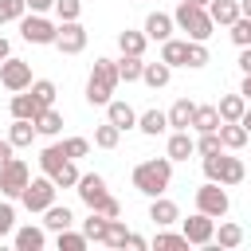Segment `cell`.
Returning <instances> with one entry per match:
<instances>
[{"label": "cell", "mask_w": 251, "mask_h": 251, "mask_svg": "<svg viewBox=\"0 0 251 251\" xmlns=\"http://www.w3.org/2000/svg\"><path fill=\"white\" fill-rule=\"evenodd\" d=\"M173 184V161L169 157H149V161H141L137 169H133V188L141 192V196H165V188Z\"/></svg>", "instance_id": "6da1fadb"}, {"label": "cell", "mask_w": 251, "mask_h": 251, "mask_svg": "<svg viewBox=\"0 0 251 251\" xmlns=\"http://www.w3.org/2000/svg\"><path fill=\"white\" fill-rule=\"evenodd\" d=\"M118 63L114 59H94V67H90V78H86V102L90 106H106L110 98H114V90H118Z\"/></svg>", "instance_id": "7a4b0ae2"}, {"label": "cell", "mask_w": 251, "mask_h": 251, "mask_svg": "<svg viewBox=\"0 0 251 251\" xmlns=\"http://www.w3.org/2000/svg\"><path fill=\"white\" fill-rule=\"evenodd\" d=\"M173 20H176V27L188 35V39H200V43H208L212 39V31H216V20L208 16V8H200V4H176V12H173Z\"/></svg>", "instance_id": "3957f363"}, {"label": "cell", "mask_w": 251, "mask_h": 251, "mask_svg": "<svg viewBox=\"0 0 251 251\" xmlns=\"http://www.w3.org/2000/svg\"><path fill=\"white\" fill-rule=\"evenodd\" d=\"M200 165H204V176L216 180V184H224V188H235L247 176V165L239 157H224V149L212 153V157H200Z\"/></svg>", "instance_id": "277c9868"}, {"label": "cell", "mask_w": 251, "mask_h": 251, "mask_svg": "<svg viewBox=\"0 0 251 251\" xmlns=\"http://www.w3.org/2000/svg\"><path fill=\"white\" fill-rule=\"evenodd\" d=\"M55 192H59V184L43 173V176H31V180H27V188L20 192V204H24L27 212H47V208L55 204Z\"/></svg>", "instance_id": "5b68a950"}, {"label": "cell", "mask_w": 251, "mask_h": 251, "mask_svg": "<svg viewBox=\"0 0 251 251\" xmlns=\"http://www.w3.org/2000/svg\"><path fill=\"white\" fill-rule=\"evenodd\" d=\"M20 35L24 43H35V47H55V35H59V24H51L43 12H31L20 20Z\"/></svg>", "instance_id": "8992f818"}, {"label": "cell", "mask_w": 251, "mask_h": 251, "mask_svg": "<svg viewBox=\"0 0 251 251\" xmlns=\"http://www.w3.org/2000/svg\"><path fill=\"white\" fill-rule=\"evenodd\" d=\"M196 208H200V212H208V216H216V220H224V216H227V208H231L227 188H224V184H216V180H204V184L196 188Z\"/></svg>", "instance_id": "52a82bcc"}, {"label": "cell", "mask_w": 251, "mask_h": 251, "mask_svg": "<svg viewBox=\"0 0 251 251\" xmlns=\"http://www.w3.org/2000/svg\"><path fill=\"white\" fill-rule=\"evenodd\" d=\"M180 231L188 235V243L192 247H208L212 239H216V216H208V212H192L188 220H180Z\"/></svg>", "instance_id": "ba28073f"}, {"label": "cell", "mask_w": 251, "mask_h": 251, "mask_svg": "<svg viewBox=\"0 0 251 251\" xmlns=\"http://www.w3.org/2000/svg\"><path fill=\"white\" fill-rule=\"evenodd\" d=\"M27 180H31V173H27V161L12 157L8 165H0V192H4L8 200H20V192L27 188Z\"/></svg>", "instance_id": "9c48e42d"}, {"label": "cell", "mask_w": 251, "mask_h": 251, "mask_svg": "<svg viewBox=\"0 0 251 251\" xmlns=\"http://www.w3.org/2000/svg\"><path fill=\"white\" fill-rule=\"evenodd\" d=\"M35 78H31V63H24V59H16V55H8L4 63H0V86L4 90H27Z\"/></svg>", "instance_id": "30bf717a"}, {"label": "cell", "mask_w": 251, "mask_h": 251, "mask_svg": "<svg viewBox=\"0 0 251 251\" xmlns=\"http://www.w3.org/2000/svg\"><path fill=\"white\" fill-rule=\"evenodd\" d=\"M86 27L78 24V20H59V35H55V47L63 51V55H78V51H86Z\"/></svg>", "instance_id": "8fae6325"}, {"label": "cell", "mask_w": 251, "mask_h": 251, "mask_svg": "<svg viewBox=\"0 0 251 251\" xmlns=\"http://www.w3.org/2000/svg\"><path fill=\"white\" fill-rule=\"evenodd\" d=\"M75 192H78V200H82L86 208H98V204L110 196L106 176H98V173H82V176H78V184H75Z\"/></svg>", "instance_id": "7c38bea8"}, {"label": "cell", "mask_w": 251, "mask_h": 251, "mask_svg": "<svg viewBox=\"0 0 251 251\" xmlns=\"http://www.w3.org/2000/svg\"><path fill=\"white\" fill-rule=\"evenodd\" d=\"M141 31H145L153 43H165V39H173V31H176V20H173L169 12H149Z\"/></svg>", "instance_id": "4fadbf2b"}, {"label": "cell", "mask_w": 251, "mask_h": 251, "mask_svg": "<svg viewBox=\"0 0 251 251\" xmlns=\"http://www.w3.org/2000/svg\"><path fill=\"white\" fill-rule=\"evenodd\" d=\"M106 122H114L122 133H126V129H137V110H133L129 102H122V98H110V102H106Z\"/></svg>", "instance_id": "5bb4252c"}, {"label": "cell", "mask_w": 251, "mask_h": 251, "mask_svg": "<svg viewBox=\"0 0 251 251\" xmlns=\"http://www.w3.org/2000/svg\"><path fill=\"white\" fill-rule=\"evenodd\" d=\"M192 153H196V137L188 129H173L169 133V145H165V157L169 161H188Z\"/></svg>", "instance_id": "9a60e30c"}, {"label": "cell", "mask_w": 251, "mask_h": 251, "mask_svg": "<svg viewBox=\"0 0 251 251\" xmlns=\"http://www.w3.org/2000/svg\"><path fill=\"white\" fill-rule=\"evenodd\" d=\"M149 220H153L157 227H173V224H180V208H176L169 196H153V204H149Z\"/></svg>", "instance_id": "2e32d148"}, {"label": "cell", "mask_w": 251, "mask_h": 251, "mask_svg": "<svg viewBox=\"0 0 251 251\" xmlns=\"http://www.w3.org/2000/svg\"><path fill=\"white\" fill-rule=\"evenodd\" d=\"M12 243H16V251H43V247H47V227H35V224L16 227Z\"/></svg>", "instance_id": "e0dca14e"}, {"label": "cell", "mask_w": 251, "mask_h": 251, "mask_svg": "<svg viewBox=\"0 0 251 251\" xmlns=\"http://www.w3.org/2000/svg\"><path fill=\"white\" fill-rule=\"evenodd\" d=\"M35 137H39V129H35L31 118H12V126H8V141H12L16 149H27Z\"/></svg>", "instance_id": "ac0fdd59"}, {"label": "cell", "mask_w": 251, "mask_h": 251, "mask_svg": "<svg viewBox=\"0 0 251 251\" xmlns=\"http://www.w3.org/2000/svg\"><path fill=\"white\" fill-rule=\"evenodd\" d=\"M192 114H196V102L192 98H176L169 106V129H192Z\"/></svg>", "instance_id": "d6986e66"}, {"label": "cell", "mask_w": 251, "mask_h": 251, "mask_svg": "<svg viewBox=\"0 0 251 251\" xmlns=\"http://www.w3.org/2000/svg\"><path fill=\"white\" fill-rule=\"evenodd\" d=\"M208 16L216 20V27H231L243 12H239V0H212L208 4Z\"/></svg>", "instance_id": "ffe728a7"}, {"label": "cell", "mask_w": 251, "mask_h": 251, "mask_svg": "<svg viewBox=\"0 0 251 251\" xmlns=\"http://www.w3.org/2000/svg\"><path fill=\"white\" fill-rule=\"evenodd\" d=\"M169 78H173V67H169L165 59H157V63H145V71H141V82H145L149 90H161V86H169Z\"/></svg>", "instance_id": "44dd1931"}, {"label": "cell", "mask_w": 251, "mask_h": 251, "mask_svg": "<svg viewBox=\"0 0 251 251\" xmlns=\"http://www.w3.org/2000/svg\"><path fill=\"white\" fill-rule=\"evenodd\" d=\"M216 110H220V122H239L243 114H247V98L235 90V94H224L220 102H216Z\"/></svg>", "instance_id": "7402d4cb"}, {"label": "cell", "mask_w": 251, "mask_h": 251, "mask_svg": "<svg viewBox=\"0 0 251 251\" xmlns=\"http://www.w3.org/2000/svg\"><path fill=\"white\" fill-rule=\"evenodd\" d=\"M137 129H141L145 137L165 133V129H169V110H145V114H137Z\"/></svg>", "instance_id": "603a6c76"}, {"label": "cell", "mask_w": 251, "mask_h": 251, "mask_svg": "<svg viewBox=\"0 0 251 251\" xmlns=\"http://www.w3.org/2000/svg\"><path fill=\"white\" fill-rule=\"evenodd\" d=\"M220 141H224V149H243L251 141V133L243 129V122H220Z\"/></svg>", "instance_id": "cb8c5ba5"}, {"label": "cell", "mask_w": 251, "mask_h": 251, "mask_svg": "<svg viewBox=\"0 0 251 251\" xmlns=\"http://www.w3.org/2000/svg\"><path fill=\"white\" fill-rule=\"evenodd\" d=\"M71 224H75V212H71L67 204H51V208L43 212V227H47V231H67Z\"/></svg>", "instance_id": "d4e9b609"}, {"label": "cell", "mask_w": 251, "mask_h": 251, "mask_svg": "<svg viewBox=\"0 0 251 251\" xmlns=\"http://www.w3.org/2000/svg\"><path fill=\"white\" fill-rule=\"evenodd\" d=\"M114 63H118V78H122V82H141L145 55H122V59H114Z\"/></svg>", "instance_id": "484cf974"}, {"label": "cell", "mask_w": 251, "mask_h": 251, "mask_svg": "<svg viewBox=\"0 0 251 251\" xmlns=\"http://www.w3.org/2000/svg\"><path fill=\"white\" fill-rule=\"evenodd\" d=\"M31 122H35V129H39V137H55V133L63 129V114H59L55 106H47V110H39V114H35Z\"/></svg>", "instance_id": "4316f807"}, {"label": "cell", "mask_w": 251, "mask_h": 251, "mask_svg": "<svg viewBox=\"0 0 251 251\" xmlns=\"http://www.w3.org/2000/svg\"><path fill=\"white\" fill-rule=\"evenodd\" d=\"M161 59L169 63V67H184V59H188V39H165L161 43Z\"/></svg>", "instance_id": "83f0119b"}, {"label": "cell", "mask_w": 251, "mask_h": 251, "mask_svg": "<svg viewBox=\"0 0 251 251\" xmlns=\"http://www.w3.org/2000/svg\"><path fill=\"white\" fill-rule=\"evenodd\" d=\"M212 243H220L224 251H235V247L243 243V227H239V224H231V220H224V224L216 227V239H212Z\"/></svg>", "instance_id": "f1b7e54d"}, {"label": "cell", "mask_w": 251, "mask_h": 251, "mask_svg": "<svg viewBox=\"0 0 251 251\" xmlns=\"http://www.w3.org/2000/svg\"><path fill=\"white\" fill-rule=\"evenodd\" d=\"M118 47H122V55H145V47H149V35L145 31H122L118 35Z\"/></svg>", "instance_id": "f546056e"}, {"label": "cell", "mask_w": 251, "mask_h": 251, "mask_svg": "<svg viewBox=\"0 0 251 251\" xmlns=\"http://www.w3.org/2000/svg\"><path fill=\"white\" fill-rule=\"evenodd\" d=\"M8 110H12V118H35V114H39V102L31 98V90H16Z\"/></svg>", "instance_id": "4dcf8cb0"}, {"label": "cell", "mask_w": 251, "mask_h": 251, "mask_svg": "<svg viewBox=\"0 0 251 251\" xmlns=\"http://www.w3.org/2000/svg\"><path fill=\"white\" fill-rule=\"evenodd\" d=\"M192 129H196V133H212V129H220V110H216V106H196V114H192Z\"/></svg>", "instance_id": "1f68e13d"}, {"label": "cell", "mask_w": 251, "mask_h": 251, "mask_svg": "<svg viewBox=\"0 0 251 251\" xmlns=\"http://www.w3.org/2000/svg\"><path fill=\"white\" fill-rule=\"evenodd\" d=\"M102 243H106V247H129V227H126V220L110 216V224H106V235H102Z\"/></svg>", "instance_id": "d6a6232c"}, {"label": "cell", "mask_w": 251, "mask_h": 251, "mask_svg": "<svg viewBox=\"0 0 251 251\" xmlns=\"http://www.w3.org/2000/svg\"><path fill=\"white\" fill-rule=\"evenodd\" d=\"M27 90H31V98L39 102V110H47V106H55V94H59V86H55L51 78H35V82H31Z\"/></svg>", "instance_id": "836d02e7"}, {"label": "cell", "mask_w": 251, "mask_h": 251, "mask_svg": "<svg viewBox=\"0 0 251 251\" xmlns=\"http://www.w3.org/2000/svg\"><path fill=\"white\" fill-rule=\"evenodd\" d=\"M67 161H71V157L63 153V145H47V149L39 153V169H43L47 176H51V173H59V169H63Z\"/></svg>", "instance_id": "e575fe53"}, {"label": "cell", "mask_w": 251, "mask_h": 251, "mask_svg": "<svg viewBox=\"0 0 251 251\" xmlns=\"http://www.w3.org/2000/svg\"><path fill=\"white\" fill-rule=\"evenodd\" d=\"M106 224H110V216H102V212H94V208H90V216L82 220V235H86L90 243H102V235H106Z\"/></svg>", "instance_id": "d590c367"}, {"label": "cell", "mask_w": 251, "mask_h": 251, "mask_svg": "<svg viewBox=\"0 0 251 251\" xmlns=\"http://www.w3.org/2000/svg\"><path fill=\"white\" fill-rule=\"evenodd\" d=\"M118 141H122V129H118L114 122H102V126L94 129V145H98V149H118Z\"/></svg>", "instance_id": "8d00e7d4"}, {"label": "cell", "mask_w": 251, "mask_h": 251, "mask_svg": "<svg viewBox=\"0 0 251 251\" xmlns=\"http://www.w3.org/2000/svg\"><path fill=\"white\" fill-rule=\"evenodd\" d=\"M86 243H90V239H86L82 231H71V227H67V231H55V247H59V251H86Z\"/></svg>", "instance_id": "74e56055"}, {"label": "cell", "mask_w": 251, "mask_h": 251, "mask_svg": "<svg viewBox=\"0 0 251 251\" xmlns=\"http://www.w3.org/2000/svg\"><path fill=\"white\" fill-rule=\"evenodd\" d=\"M149 247L169 251V247H192V243H188V235H184V231H169V227H161V231L153 235V243H149Z\"/></svg>", "instance_id": "f35d334b"}, {"label": "cell", "mask_w": 251, "mask_h": 251, "mask_svg": "<svg viewBox=\"0 0 251 251\" xmlns=\"http://www.w3.org/2000/svg\"><path fill=\"white\" fill-rule=\"evenodd\" d=\"M27 16V0H0V27L4 24H20Z\"/></svg>", "instance_id": "ab89813d"}, {"label": "cell", "mask_w": 251, "mask_h": 251, "mask_svg": "<svg viewBox=\"0 0 251 251\" xmlns=\"http://www.w3.org/2000/svg\"><path fill=\"white\" fill-rule=\"evenodd\" d=\"M208 59H212L208 47H204L200 39H188V59H184V67H188V71H200V67H208Z\"/></svg>", "instance_id": "60d3db41"}, {"label": "cell", "mask_w": 251, "mask_h": 251, "mask_svg": "<svg viewBox=\"0 0 251 251\" xmlns=\"http://www.w3.org/2000/svg\"><path fill=\"white\" fill-rule=\"evenodd\" d=\"M220 149H224L220 129H212V133H200V137H196V157H212V153H220Z\"/></svg>", "instance_id": "b9f144b4"}, {"label": "cell", "mask_w": 251, "mask_h": 251, "mask_svg": "<svg viewBox=\"0 0 251 251\" xmlns=\"http://www.w3.org/2000/svg\"><path fill=\"white\" fill-rule=\"evenodd\" d=\"M227 35H231V43H235V47H251V20H247V16H239V20L227 27Z\"/></svg>", "instance_id": "7bdbcfd3"}, {"label": "cell", "mask_w": 251, "mask_h": 251, "mask_svg": "<svg viewBox=\"0 0 251 251\" xmlns=\"http://www.w3.org/2000/svg\"><path fill=\"white\" fill-rule=\"evenodd\" d=\"M78 176H82V173H78V165H75V161H67L59 173H51V180H55L59 188H75V184H78Z\"/></svg>", "instance_id": "ee69618b"}, {"label": "cell", "mask_w": 251, "mask_h": 251, "mask_svg": "<svg viewBox=\"0 0 251 251\" xmlns=\"http://www.w3.org/2000/svg\"><path fill=\"white\" fill-rule=\"evenodd\" d=\"M63 153H67L71 161H82V157L90 153V141H86V137H67V141H63Z\"/></svg>", "instance_id": "f6af8a7d"}, {"label": "cell", "mask_w": 251, "mask_h": 251, "mask_svg": "<svg viewBox=\"0 0 251 251\" xmlns=\"http://www.w3.org/2000/svg\"><path fill=\"white\" fill-rule=\"evenodd\" d=\"M55 16L59 20H78L82 16V0H55Z\"/></svg>", "instance_id": "bcb514c9"}, {"label": "cell", "mask_w": 251, "mask_h": 251, "mask_svg": "<svg viewBox=\"0 0 251 251\" xmlns=\"http://www.w3.org/2000/svg\"><path fill=\"white\" fill-rule=\"evenodd\" d=\"M8 231H16V208L8 200H0V235H8Z\"/></svg>", "instance_id": "7dc6e473"}, {"label": "cell", "mask_w": 251, "mask_h": 251, "mask_svg": "<svg viewBox=\"0 0 251 251\" xmlns=\"http://www.w3.org/2000/svg\"><path fill=\"white\" fill-rule=\"evenodd\" d=\"M94 212H102V216H122V204H118L114 196H106V200H102V204H98Z\"/></svg>", "instance_id": "c3c4849f"}, {"label": "cell", "mask_w": 251, "mask_h": 251, "mask_svg": "<svg viewBox=\"0 0 251 251\" xmlns=\"http://www.w3.org/2000/svg\"><path fill=\"white\" fill-rule=\"evenodd\" d=\"M27 12H55V0H27Z\"/></svg>", "instance_id": "681fc988"}, {"label": "cell", "mask_w": 251, "mask_h": 251, "mask_svg": "<svg viewBox=\"0 0 251 251\" xmlns=\"http://www.w3.org/2000/svg\"><path fill=\"white\" fill-rule=\"evenodd\" d=\"M239 71L251 75V47H239Z\"/></svg>", "instance_id": "f907efd6"}, {"label": "cell", "mask_w": 251, "mask_h": 251, "mask_svg": "<svg viewBox=\"0 0 251 251\" xmlns=\"http://www.w3.org/2000/svg\"><path fill=\"white\" fill-rule=\"evenodd\" d=\"M12 149H16V145H12L8 137H0V165H8V161H12Z\"/></svg>", "instance_id": "816d5d0a"}, {"label": "cell", "mask_w": 251, "mask_h": 251, "mask_svg": "<svg viewBox=\"0 0 251 251\" xmlns=\"http://www.w3.org/2000/svg\"><path fill=\"white\" fill-rule=\"evenodd\" d=\"M129 247H133V251H145V247H149V239H145V235H137V231H129Z\"/></svg>", "instance_id": "f5cc1de1"}, {"label": "cell", "mask_w": 251, "mask_h": 251, "mask_svg": "<svg viewBox=\"0 0 251 251\" xmlns=\"http://www.w3.org/2000/svg\"><path fill=\"white\" fill-rule=\"evenodd\" d=\"M239 94L251 102V75H243V82H239Z\"/></svg>", "instance_id": "db71d44e"}, {"label": "cell", "mask_w": 251, "mask_h": 251, "mask_svg": "<svg viewBox=\"0 0 251 251\" xmlns=\"http://www.w3.org/2000/svg\"><path fill=\"white\" fill-rule=\"evenodd\" d=\"M8 55H12V43H8V39H4V35H0V63H4V59H8Z\"/></svg>", "instance_id": "11a10c76"}, {"label": "cell", "mask_w": 251, "mask_h": 251, "mask_svg": "<svg viewBox=\"0 0 251 251\" xmlns=\"http://www.w3.org/2000/svg\"><path fill=\"white\" fill-rule=\"evenodd\" d=\"M239 12H243V16L251 20V0H239Z\"/></svg>", "instance_id": "9f6ffc18"}, {"label": "cell", "mask_w": 251, "mask_h": 251, "mask_svg": "<svg viewBox=\"0 0 251 251\" xmlns=\"http://www.w3.org/2000/svg\"><path fill=\"white\" fill-rule=\"evenodd\" d=\"M239 122H243V129H247V133H251V106H247V114H243V118H239Z\"/></svg>", "instance_id": "6f0895ef"}, {"label": "cell", "mask_w": 251, "mask_h": 251, "mask_svg": "<svg viewBox=\"0 0 251 251\" xmlns=\"http://www.w3.org/2000/svg\"><path fill=\"white\" fill-rule=\"evenodd\" d=\"M184 4H200V8H208V4H212V0H184Z\"/></svg>", "instance_id": "680465c9"}]
</instances>
